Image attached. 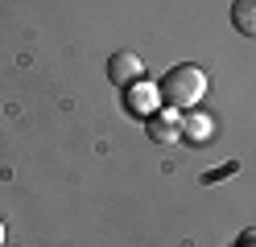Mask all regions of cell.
Masks as SVG:
<instances>
[{"label":"cell","mask_w":256,"mask_h":247,"mask_svg":"<svg viewBox=\"0 0 256 247\" xmlns=\"http://www.w3.org/2000/svg\"><path fill=\"white\" fill-rule=\"evenodd\" d=\"M206 95V74L198 70L194 62H182V66H170L157 82V99L174 111H190Z\"/></svg>","instance_id":"cell-1"},{"label":"cell","mask_w":256,"mask_h":247,"mask_svg":"<svg viewBox=\"0 0 256 247\" xmlns=\"http://www.w3.org/2000/svg\"><path fill=\"white\" fill-rule=\"evenodd\" d=\"M108 78L116 87H128V82H140V58L132 49H120V54L108 58Z\"/></svg>","instance_id":"cell-2"},{"label":"cell","mask_w":256,"mask_h":247,"mask_svg":"<svg viewBox=\"0 0 256 247\" xmlns=\"http://www.w3.org/2000/svg\"><path fill=\"white\" fill-rule=\"evenodd\" d=\"M182 120H178V111L174 107H166V111H153L149 115V136L153 140H162V144H170V140H178L182 136V128H178Z\"/></svg>","instance_id":"cell-3"},{"label":"cell","mask_w":256,"mask_h":247,"mask_svg":"<svg viewBox=\"0 0 256 247\" xmlns=\"http://www.w3.org/2000/svg\"><path fill=\"white\" fill-rule=\"evenodd\" d=\"M232 25L244 37H256V0H236L232 4Z\"/></svg>","instance_id":"cell-4"},{"label":"cell","mask_w":256,"mask_h":247,"mask_svg":"<svg viewBox=\"0 0 256 247\" xmlns=\"http://www.w3.org/2000/svg\"><path fill=\"white\" fill-rule=\"evenodd\" d=\"M149 103H162V99H157V87H149V82H132V99H128V107L140 111V115H149Z\"/></svg>","instance_id":"cell-5"},{"label":"cell","mask_w":256,"mask_h":247,"mask_svg":"<svg viewBox=\"0 0 256 247\" xmlns=\"http://www.w3.org/2000/svg\"><path fill=\"white\" fill-rule=\"evenodd\" d=\"M240 247H256V231H244V239H240Z\"/></svg>","instance_id":"cell-6"},{"label":"cell","mask_w":256,"mask_h":247,"mask_svg":"<svg viewBox=\"0 0 256 247\" xmlns=\"http://www.w3.org/2000/svg\"><path fill=\"white\" fill-rule=\"evenodd\" d=\"M0 247H4V219H0Z\"/></svg>","instance_id":"cell-7"}]
</instances>
